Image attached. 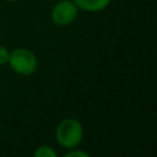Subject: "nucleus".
Wrapping results in <instances>:
<instances>
[{
    "mask_svg": "<svg viewBox=\"0 0 157 157\" xmlns=\"http://www.w3.org/2000/svg\"><path fill=\"white\" fill-rule=\"evenodd\" d=\"M84 139V127L80 120L68 117L59 121L55 128V141L63 149L77 147Z\"/></svg>",
    "mask_w": 157,
    "mask_h": 157,
    "instance_id": "obj_1",
    "label": "nucleus"
},
{
    "mask_svg": "<svg viewBox=\"0 0 157 157\" xmlns=\"http://www.w3.org/2000/svg\"><path fill=\"white\" fill-rule=\"evenodd\" d=\"M7 65L14 73L19 76H32L36 73L39 68L37 55L29 48L18 47V48L10 50Z\"/></svg>",
    "mask_w": 157,
    "mask_h": 157,
    "instance_id": "obj_2",
    "label": "nucleus"
},
{
    "mask_svg": "<svg viewBox=\"0 0 157 157\" xmlns=\"http://www.w3.org/2000/svg\"><path fill=\"white\" fill-rule=\"evenodd\" d=\"M78 13L80 10L73 3V0H55V4L50 11V18L54 25L65 28L76 21Z\"/></svg>",
    "mask_w": 157,
    "mask_h": 157,
    "instance_id": "obj_3",
    "label": "nucleus"
},
{
    "mask_svg": "<svg viewBox=\"0 0 157 157\" xmlns=\"http://www.w3.org/2000/svg\"><path fill=\"white\" fill-rule=\"evenodd\" d=\"M73 3L84 13H99L110 6L112 0H73Z\"/></svg>",
    "mask_w": 157,
    "mask_h": 157,
    "instance_id": "obj_4",
    "label": "nucleus"
},
{
    "mask_svg": "<svg viewBox=\"0 0 157 157\" xmlns=\"http://www.w3.org/2000/svg\"><path fill=\"white\" fill-rule=\"evenodd\" d=\"M35 157H57V152L54 147L47 146V145H41L33 152Z\"/></svg>",
    "mask_w": 157,
    "mask_h": 157,
    "instance_id": "obj_5",
    "label": "nucleus"
},
{
    "mask_svg": "<svg viewBox=\"0 0 157 157\" xmlns=\"http://www.w3.org/2000/svg\"><path fill=\"white\" fill-rule=\"evenodd\" d=\"M65 157H88L90 155L87 152H84V150L78 149L77 147H72V149H68V152L63 155Z\"/></svg>",
    "mask_w": 157,
    "mask_h": 157,
    "instance_id": "obj_6",
    "label": "nucleus"
},
{
    "mask_svg": "<svg viewBox=\"0 0 157 157\" xmlns=\"http://www.w3.org/2000/svg\"><path fill=\"white\" fill-rule=\"evenodd\" d=\"M8 57H10V50L6 46H0V66L7 65Z\"/></svg>",
    "mask_w": 157,
    "mask_h": 157,
    "instance_id": "obj_7",
    "label": "nucleus"
},
{
    "mask_svg": "<svg viewBox=\"0 0 157 157\" xmlns=\"http://www.w3.org/2000/svg\"><path fill=\"white\" fill-rule=\"evenodd\" d=\"M6 2H8V3H15V2H18V0H6Z\"/></svg>",
    "mask_w": 157,
    "mask_h": 157,
    "instance_id": "obj_8",
    "label": "nucleus"
},
{
    "mask_svg": "<svg viewBox=\"0 0 157 157\" xmlns=\"http://www.w3.org/2000/svg\"><path fill=\"white\" fill-rule=\"evenodd\" d=\"M50 2H55V0H50Z\"/></svg>",
    "mask_w": 157,
    "mask_h": 157,
    "instance_id": "obj_9",
    "label": "nucleus"
}]
</instances>
